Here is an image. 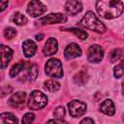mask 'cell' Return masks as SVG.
<instances>
[{"mask_svg": "<svg viewBox=\"0 0 124 124\" xmlns=\"http://www.w3.org/2000/svg\"><path fill=\"white\" fill-rule=\"evenodd\" d=\"M80 55H81V48L76 43H72V44L68 45L64 50V56L68 60L73 59V58H77Z\"/></svg>", "mask_w": 124, "mask_h": 124, "instance_id": "obj_10", "label": "cell"}, {"mask_svg": "<svg viewBox=\"0 0 124 124\" xmlns=\"http://www.w3.org/2000/svg\"><path fill=\"white\" fill-rule=\"evenodd\" d=\"M18 120L17 118L11 112H5L2 113L0 115V123L4 124V123H17Z\"/></svg>", "mask_w": 124, "mask_h": 124, "instance_id": "obj_19", "label": "cell"}, {"mask_svg": "<svg viewBox=\"0 0 124 124\" xmlns=\"http://www.w3.org/2000/svg\"><path fill=\"white\" fill-rule=\"evenodd\" d=\"M16 35V30L13 27H8L4 31V36L8 40H12Z\"/></svg>", "mask_w": 124, "mask_h": 124, "instance_id": "obj_25", "label": "cell"}, {"mask_svg": "<svg viewBox=\"0 0 124 124\" xmlns=\"http://www.w3.org/2000/svg\"><path fill=\"white\" fill-rule=\"evenodd\" d=\"M25 72L23 74V80H28V81H33L36 79L37 75H38V70L37 66L34 64H29L25 66Z\"/></svg>", "mask_w": 124, "mask_h": 124, "instance_id": "obj_14", "label": "cell"}, {"mask_svg": "<svg viewBox=\"0 0 124 124\" xmlns=\"http://www.w3.org/2000/svg\"><path fill=\"white\" fill-rule=\"evenodd\" d=\"M13 22L15 24H16V25H19V26L20 25H24L27 22V17L24 15H22V14L17 12L13 16Z\"/></svg>", "mask_w": 124, "mask_h": 124, "instance_id": "obj_21", "label": "cell"}, {"mask_svg": "<svg viewBox=\"0 0 124 124\" xmlns=\"http://www.w3.org/2000/svg\"><path fill=\"white\" fill-rule=\"evenodd\" d=\"M68 108L71 116L73 117H79L82 116L86 111V105L85 103L78 101V100H73L70 103H68Z\"/></svg>", "mask_w": 124, "mask_h": 124, "instance_id": "obj_5", "label": "cell"}, {"mask_svg": "<svg viewBox=\"0 0 124 124\" xmlns=\"http://www.w3.org/2000/svg\"><path fill=\"white\" fill-rule=\"evenodd\" d=\"M0 54H1V68L4 69L8 66L10 60L13 57V50L5 46V45H1L0 46Z\"/></svg>", "mask_w": 124, "mask_h": 124, "instance_id": "obj_12", "label": "cell"}, {"mask_svg": "<svg viewBox=\"0 0 124 124\" xmlns=\"http://www.w3.org/2000/svg\"><path fill=\"white\" fill-rule=\"evenodd\" d=\"M74 79H75V82H76V83H78V84H79V85H82V84H84V83L87 81L88 76H87V74H86L85 71H80V72H78V73L75 76Z\"/></svg>", "mask_w": 124, "mask_h": 124, "instance_id": "obj_20", "label": "cell"}, {"mask_svg": "<svg viewBox=\"0 0 124 124\" xmlns=\"http://www.w3.org/2000/svg\"><path fill=\"white\" fill-rule=\"evenodd\" d=\"M67 20V16L63 14H49L46 16L41 17L37 23L41 25H46V24H55V23H64Z\"/></svg>", "mask_w": 124, "mask_h": 124, "instance_id": "obj_7", "label": "cell"}, {"mask_svg": "<svg viewBox=\"0 0 124 124\" xmlns=\"http://www.w3.org/2000/svg\"><path fill=\"white\" fill-rule=\"evenodd\" d=\"M100 110L103 113H105V114H107L108 116L113 115L114 112H115V107H114L113 102L111 100H109V99L105 100L100 106Z\"/></svg>", "mask_w": 124, "mask_h": 124, "instance_id": "obj_16", "label": "cell"}, {"mask_svg": "<svg viewBox=\"0 0 124 124\" xmlns=\"http://www.w3.org/2000/svg\"><path fill=\"white\" fill-rule=\"evenodd\" d=\"M54 116L57 118V119H62L65 115V108L63 107H57L53 112Z\"/></svg>", "mask_w": 124, "mask_h": 124, "instance_id": "obj_26", "label": "cell"}, {"mask_svg": "<svg viewBox=\"0 0 124 124\" xmlns=\"http://www.w3.org/2000/svg\"><path fill=\"white\" fill-rule=\"evenodd\" d=\"M70 32H72L73 34H75L78 38H79L80 40H85L86 38H87V36H88V34L85 32V31H83L82 29H80V28H76V27H73V28H69L68 29Z\"/></svg>", "mask_w": 124, "mask_h": 124, "instance_id": "obj_22", "label": "cell"}, {"mask_svg": "<svg viewBox=\"0 0 124 124\" xmlns=\"http://www.w3.org/2000/svg\"><path fill=\"white\" fill-rule=\"evenodd\" d=\"M96 9L102 17L112 19L122 15L124 5L121 0H98L96 3Z\"/></svg>", "mask_w": 124, "mask_h": 124, "instance_id": "obj_1", "label": "cell"}, {"mask_svg": "<svg viewBox=\"0 0 124 124\" xmlns=\"http://www.w3.org/2000/svg\"><path fill=\"white\" fill-rule=\"evenodd\" d=\"M80 23L83 27H85L89 30L95 31L97 33H105L107 30L105 24L91 11H89L85 14V16L82 17Z\"/></svg>", "mask_w": 124, "mask_h": 124, "instance_id": "obj_2", "label": "cell"}, {"mask_svg": "<svg viewBox=\"0 0 124 124\" xmlns=\"http://www.w3.org/2000/svg\"><path fill=\"white\" fill-rule=\"evenodd\" d=\"M22 50L26 57H32L37 50V46L33 41L25 40L22 44Z\"/></svg>", "mask_w": 124, "mask_h": 124, "instance_id": "obj_15", "label": "cell"}, {"mask_svg": "<svg viewBox=\"0 0 124 124\" xmlns=\"http://www.w3.org/2000/svg\"><path fill=\"white\" fill-rule=\"evenodd\" d=\"M121 55H122L121 50H120L119 48H115V49H113V50L110 52V54H109V59H110V61L113 63V62H116L117 60H119V58L121 57Z\"/></svg>", "mask_w": 124, "mask_h": 124, "instance_id": "obj_24", "label": "cell"}, {"mask_svg": "<svg viewBox=\"0 0 124 124\" xmlns=\"http://www.w3.org/2000/svg\"><path fill=\"white\" fill-rule=\"evenodd\" d=\"M45 71L46 74L50 78H59L63 77L62 64L60 60L57 58H50L48 61H46L45 65Z\"/></svg>", "mask_w": 124, "mask_h": 124, "instance_id": "obj_4", "label": "cell"}, {"mask_svg": "<svg viewBox=\"0 0 124 124\" xmlns=\"http://www.w3.org/2000/svg\"><path fill=\"white\" fill-rule=\"evenodd\" d=\"M80 123H81V124H82V123H91V124H92V123H94V120H93L92 118H89V117H88V118L82 119V120L80 121Z\"/></svg>", "mask_w": 124, "mask_h": 124, "instance_id": "obj_29", "label": "cell"}, {"mask_svg": "<svg viewBox=\"0 0 124 124\" xmlns=\"http://www.w3.org/2000/svg\"><path fill=\"white\" fill-rule=\"evenodd\" d=\"M122 94L124 95V81L122 82Z\"/></svg>", "mask_w": 124, "mask_h": 124, "instance_id": "obj_31", "label": "cell"}, {"mask_svg": "<svg viewBox=\"0 0 124 124\" xmlns=\"http://www.w3.org/2000/svg\"><path fill=\"white\" fill-rule=\"evenodd\" d=\"M44 88L49 92H55L60 88V83L54 79H48L44 82Z\"/></svg>", "mask_w": 124, "mask_h": 124, "instance_id": "obj_18", "label": "cell"}, {"mask_svg": "<svg viewBox=\"0 0 124 124\" xmlns=\"http://www.w3.org/2000/svg\"><path fill=\"white\" fill-rule=\"evenodd\" d=\"M47 104V98L46 96L42 93L39 90H34L29 97L28 100V108L33 110H38L43 108H45Z\"/></svg>", "mask_w": 124, "mask_h": 124, "instance_id": "obj_3", "label": "cell"}, {"mask_svg": "<svg viewBox=\"0 0 124 124\" xmlns=\"http://www.w3.org/2000/svg\"><path fill=\"white\" fill-rule=\"evenodd\" d=\"M25 100H26V93L19 91V92L14 93L10 97L8 103L13 108H22L24 106Z\"/></svg>", "mask_w": 124, "mask_h": 124, "instance_id": "obj_9", "label": "cell"}, {"mask_svg": "<svg viewBox=\"0 0 124 124\" xmlns=\"http://www.w3.org/2000/svg\"><path fill=\"white\" fill-rule=\"evenodd\" d=\"M42 38H43V35H42V34H40V35H36V40L40 41V40H42Z\"/></svg>", "mask_w": 124, "mask_h": 124, "instance_id": "obj_30", "label": "cell"}, {"mask_svg": "<svg viewBox=\"0 0 124 124\" xmlns=\"http://www.w3.org/2000/svg\"><path fill=\"white\" fill-rule=\"evenodd\" d=\"M46 11V7L39 0H31L27 5V13L32 17H38Z\"/></svg>", "mask_w": 124, "mask_h": 124, "instance_id": "obj_6", "label": "cell"}, {"mask_svg": "<svg viewBox=\"0 0 124 124\" xmlns=\"http://www.w3.org/2000/svg\"><path fill=\"white\" fill-rule=\"evenodd\" d=\"M104 57V49L99 45H92L87 51V59L91 63H99Z\"/></svg>", "mask_w": 124, "mask_h": 124, "instance_id": "obj_8", "label": "cell"}, {"mask_svg": "<svg viewBox=\"0 0 124 124\" xmlns=\"http://www.w3.org/2000/svg\"><path fill=\"white\" fill-rule=\"evenodd\" d=\"M34 118H35V115L33 113H26L22 118V123H25V124L31 123V122H33Z\"/></svg>", "mask_w": 124, "mask_h": 124, "instance_id": "obj_27", "label": "cell"}, {"mask_svg": "<svg viewBox=\"0 0 124 124\" xmlns=\"http://www.w3.org/2000/svg\"><path fill=\"white\" fill-rule=\"evenodd\" d=\"M0 2H1V12H3L7 8L8 4H9V1L8 0H0Z\"/></svg>", "mask_w": 124, "mask_h": 124, "instance_id": "obj_28", "label": "cell"}, {"mask_svg": "<svg viewBox=\"0 0 124 124\" xmlns=\"http://www.w3.org/2000/svg\"><path fill=\"white\" fill-rule=\"evenodd\" d=\"M57 49H58V44H57L56 39L49 38V39H47V41L45 44L43 52L46 56H50V55L55 54L57 52Z\"/></svg>", "mask_w": 124, "mask_h": 124, "instance_id": "obj_13", "label": "cell"}, {"mask_svg": "<svg viewBox=\"0 0 124 124\" xmlns=\"http://www.w3.org/2000/svg\"><path fill=\"white\" fill-rule=\"evenodd\" d=\"M24 68H25V63H24V61H19V62L16 63V64L12 67V69L10 70V77H11V78L16 77L21 71L24 70Z\"/></svg>", "mask_w": 124, "mask_h": 124, "instance_id": "obj_17", "label": "cell"}, {"mask_svg": "<svg viewBox=\"0 0 124 124\" xmlns=\"http://www.w3.org/2000/svg\"><path fill=\"white\" fill-rule=\"evenodd\" d=\"M113 75L116 78H120L123 75H124V60H122L120 63H118L115 67H114V71H113Z\"/></svg>", "mask_w": 124, "mask_h": 124, "instance_id": "obj_23", "label": "cell"}, {"mask_svg": "<svg viewBox=\"0 0 124 124\" xmlns=\"http://www.w3.org/2000/svg\"><path fill=\"white\" fill-rule=\"evenodd\" d=\"M82 4L79 0H67L65 4V11L70 16H75L81 12Z\"/></svg>", "mask_w": 124, "mask_h": 124, "instance_id": "obj_11", "label": "cell"}]
</instances>
